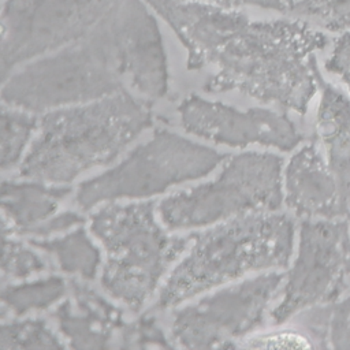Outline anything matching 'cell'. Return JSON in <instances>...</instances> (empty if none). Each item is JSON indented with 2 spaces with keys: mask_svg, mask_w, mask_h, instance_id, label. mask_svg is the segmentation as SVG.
I'll return each instance as SVG.
<instances>
[{
  "mask_svg": "<svg viewBox=\"0 0 350 350\" xmlns=\"http://www.w3.org/2000/svg\"><path fill=\"white\" fill-rule=\"evenodd\" d=\"M116 0H4L0 4V88L26 63L85 36Z\"/></svg>",
  "mask_w": 350,
  "mask_h": 350,
  "instance_id": "obj_10",
  "label": "cell"
},
{
  "mask_svg": "<svg viewBox=\"0 0 350 350\" xmlns=\"http://www.w3.org/2000/svg\"><path fill=\"white\" fill-rule=\"evenodd\" d=\"M3 1H4V0H0V4H1V3H3Z\"/></svg>",
  "mask_w": 350,
  "mask_h": 350,
  "instance_id": "obj_30",
  "label": "cell"
},
{
  "mask_svg": "<svg viewBox=\"0 0 350 350\" xmlns=\"http://www.w3.org/2000/svg\"><path fill=\"white\" fill-rule=\"evenodd\" d=\"M7 313H8L7 308H4V306L0 304V320H3V319L7 316Z\"/></svg>",
  "mask_w": 350,
  "mask_h": 350,
  "instance_id": "obj_27",
  "label": "cell"
},
{
  "mask_svg": "<svg viewBox=\"0 0 350 350\" xmlns=\"http://www.w3.org/2000/svg\"><path fill=\"white\" fill-rule=\"evenodd\" d=\"M319 104L316 111V141L350 205V96L328 82L313 67Z\"/></svg>",
  "mask_w": 350,
  "mask_h": 350,
  "instance_id": "obj_14",
  "label": "cell"
},
{
  "mask_svg": "<svg viewBox=\"0 0 350 350\" xmlns=\"http://www.w3.org/2000/svg\"><path fill=\"white\" fill-rule=\"evenodd\" d=\"M283 205L297 220L345 217L350 205L316 139L301 144L283 165Z\"/></svg>",
  "mask_w": 350,
  "mask_h": 350,
  "instance_id": "obj_12",
  "label": "cell"
},
{
  "mask_svg": "<svg viewBox=\"0 0 350 350\" xmlns=\"http://www.w3.org/2000/svg\"><path fill=\"white\" fill-rule=\"evenodd\" d=\"M228 156L170 130H156L119 163L79 183L74 202L81 211L104 202L144 200L201 179Z\"/></svg>",
  "mask_w": 350,
  "mask_h": 350,
  "instance_id": "obj_7",
  "label": "cell"
},
{
  "mask_svg": "<svg viewBox=\"0 0 350 350\" xmlns=\"http://www.w3.org/2000/svg\"><path fill=\"white\" fill-rule=\"evenodd\" d=\"M71 187L42 180H1L0 212L19 237L37 238L45 223L60 212Z\"/></svg>",
  "mask_w": 350,
  "mask_h": 350,
  "instance_id": "obj_15",
  "label": "cell"
},
{
  "mask_svg": "<svg viewBox=\"0 0 350 350\" xmlns=\"http://www.w3.org/2000/svg\"><path fill=\"white\" fill-rule=\"evenodd\" d=\"M284 1V4H286V10L290 7V5H293L297 0H283Z\"/></svg>",
  "mask_w": 350,
  "mask_h": 350,
  "instance_id": "obj_28",
  "label": "cell"
},
{
  "mask_svg": "<svg viewBox=\"0 0 350 350\" xmlns=\"http://www.w3.org/2000/svg\"><path fill=\"white\" fill-rule=\"evenodd\" d=\"M18 237L11 223L0 213V275L22 280L46 272V260Z\"/></svg>",
  "mask_w": 350,
  "mask_h": 350,
  "instance_id": "obj_20",
  "label": "cell"
},
{
  "mask_svg": "<svg viewBox=\"0 0 350 350\" xmlns=\"http://www.w3.org/2000/svg\"><path fill=\"white\" fill-rule=\"evenodd\" d=\"M284 328H275L272 331H257L241 342L237 349H312V340L298 328L283 324Z\"/></svg>",
  "mask_w": 350,
  "mask_h": 350,
  "instance_id": "obj_24",
  "label": "cell"
},
{
  "mask_svg": "<svg viewBox=\"0 0 350 350\" xmlns=\"http://www.w3.org/2000/svg\"><path fill=\"white\" fill-rule=\"evenodd\" d=\"M38 118L0 100V171L19 167L37 131Z\"/></svg>",
  "mask_w": 350,
  "mask_h": 350,
  "instance_id": "obj_19",
  "label": "cell"
},
{
  "mask_svg": "<svg viewBox=\"0 0 350 350\" xmlns=\"http://www.w3.org/2000/svg\"><path fill=\"white\" fill-rule=\"evenodd\" d=\"M346 217H347V220H349V224H350V211H349V213L346 215Z\"/></svg>",
  "mask_w": 350,
  "mask_h": 350,
  "instance_id": "obj_29",
  "label": "cell"
},
{
  "mask_svg": "<svg viewBox=\"0 0 350 350\" xmlns=\"http://www.w3.org/2000/svg\"><path fill=\"white\" fill-rule=\"evenodd\" d=\"M350 291V224L347 217L299 220L295 246L269 319L288 323L299 312L332 302Z\"/></svg>",
  "mask_w": 350,
  "mask_h": 350,
  "instance_id": "obj_9",
  "label": "cell"
},
{
  "mask_svg": "<svg viewBox=\"0 0 350 350\" xmlns=\"http://www.w3.org/2000/svg\"><path fill=\"white\" fill-rule=\"evenodd\" d=\"M324 66L329 74L336 75L342 81L350 96V30L340 33L334 41Z\"/></svg>",
  "mask_w": 350,
  "mask_h": 350,
  "instance_id": "obj_25",
  "label": "cell"
},
{
  "mask_svg": "<svg viewBox=\"0 0 350 350\" xmlns=\"http://www.w3.org/2000/svg\"><path fill=\"white\" fill-rule=\"evenodd\" d=\"M56 328L67 347L111 349L118 347L127 320L120 306L89 282L71 278L68 295L52 312Z\"/></svg>",
  "mask_w": 350,
  "mask_h": 350,
  "instance_id": "obj_13",
  "label": "cell"
},
{
  "mask_svg": "<svg viewBox=\"0 0 350 350\" xmlns=\"http://www.w3.org/2000/svg\"><path fill=\"white\" fill-rule=\"evenodd\" d=\"M67 295L68 282L59 275H45L0 287V304L15 316L48 310Z\"/></svg>",
  "mask_w": 350,
  "mask_h": 350,
  "instance_id": "obj_18",
  "label": "cell"
},
{
  "mask_svg": "<svg viewBox=\"0 0 350 350\" xmlns=\"http://www.w3.org/2000/svg\"><path fill=\"white\" fill-rule=\"evenodd\" d=\"M284 14L325 31L350 30V0H297Z\"/></svg>",
  "mask_w": 350,
  "mask_h": 350,
  "instance_id": "obj_22",
  "label": "cell"
},
{
  "mask_svg": "<svg viewBox=\"0 0 350 350\" xmlns=\"http://www.w3.org/2000/svg\"><path fill=\"white\" fill-rule=\"evenodd\" d=\"M180 126L191 135L228 148L253 145L282 153L298 148L304 135L287 112L265 107L239 109L221 101L189 94L176 108Z\"/></svg>",
  "mask_w": 350,
  "mask_h": 350,
  "instance_id": "obj_11",
  "label": "cell"
},
{
  "mask_svg": "<svg viewBox=\"0 0 350 350\" xmlns=\"http://www.w3.org/2000/svg\"><path fill=\"white\" fill-rule=\"evenodd\" d=\"M179 40L190 70L211 68L206 93L238 92L262 105L304 115L317 93L316 53L328 46L317 27L295 19L253 21L190 0H145Z\"/></svg>",
  "mask_w": 350,
  "mask_h": 350,
  "instance_id": "obj_1",
  "label": "cell"
},
{
  "mask_svg": "<svg viewBox=\"0 0 350 350\" xmlns=\"http://www.w3.org/2000/svg\"><path fill=\"white\" fill-rule=\"evenodd\" d=\"M120 349H168L175 347L170 334L160 325L157 316L145 313L137 320L127 321L120 332Z\"/></svg>",
  "mask_w": 350,
  "mask_h": 350,
  "instance_id": "obj_23",
  "label": "cell"
},
{
  "mask_svg": "<svg viewBox=\"0 0 350 350\" xmlns=\"http://www.w3.org/2000/svg\"><path fill=\"white\" fill-rule=\"evenodd\" d=\"M129 90L118 0L81 38L14 71L0 100L31 113Z\"/></svg>",
  "mask_w": 350,
  "mask_h": 350,
  "instance_id": "obj_4",
  "label": "cell"
},
{
  "mask_svg": "<svg viewBox=\"0 0 350 350\" xmlns=\"http://www.w3.org/2000/svg\"><path fill=\"white\" fill-rule=\"evenodd\" d=\"M284 159L247 150L227 157L219 174L201 185L157 202L161 223L171 231L201 230L254 212L280 211Z\"/></svg>",
  "mask_w": 350,
  "mask_h": 350,
  "instance_id": "obj_6",
  "label": "cell"
},
{
  "mask_svg": "<svg viewBox=\"0 0 350 350\" xmlns=\"http://www.w3.org/2000/svg\"><path fill=\"white\" fill-rule=\"evenodd\" d=\"M27 242L48 254L59 269L71 278L92 282L100 273L103 250L83 224L53 237L30 238Z\"/></svg>",
  "mask_w": 350,
  "mask_h": 350,
  "instance_id": "obj_16",
  "label": "cell"
},
{
  "mask_svg": "<svg viewBox=\"0 0 350 350\" xmlns=\"http://www.w3.org/2000/svg\"><path fill=\"white\" fill-rule=\"evenodd\" d=\"M152 122L150 101L131 90L40 113L19 176L68 186L113 163Z\"/></svg>",
  "mask_w": 350,
  "mask_h": 350,
  "instance_id": "obj_2",
  "label": "cell"
},
{
  "mask_svg": "<svg viewBox=\"0 0 350 350\" xmlns=\"http://www.w3.org/2000/svg\"><path fill=\"white\" fill-rule=\"evenodd\" d=\"M89 231L103 250L101 288L133 313L156 298L190 243V234H174L161 223L157 202L149 200L96 206Z\"/></svg>",
  "mask_w": 350,
  "mask_h": 350,
  "instance_id": "obj_5",
  "label": "cell"
},
{
  "mask_svg": "<svg viewBox=\"0 0 350 350\" xmlns=\"http://www.w3.org/2000/svg\"><path fill=\"white\" fill-rule=\"evenodd\" d=\"M64 339L41 317L0 320V349H64Z\"/></svg>",
  "mask_w": 350,
  "mask_h": 350,
  "instance_id": "obj_21",
  "label": "cell"
},
{
  "mask_svg": "<svg viewBox=\"0 0 350 350\" xmlns=\"http://www.w3.org/2000/svg\"><path fill=\"white\" fill-rule=\"evenodd\" d=\"M297 219L288 212L241 215L190 234V243L163 282L154 310L179 305L220 286L284 271L293 257Z\"/></svg>",
  "mask_w": 350,
  "mask_h": 350,
  "instance_id": "obj_3",
  "label": "cell"
},
{
  "mask_svg": "<svg viewBox=\"0 0 350 350\" xmlns=\"http://www.w3.org/2000/svg\"><path fill=\"white\" fill-rule=\"evenodd\" d=\"M283 275L282 271L256 273L175 308L168 332L175 347L235 349L264 327Z\"/></svg>",
  "mask_w": 350,
  "mask_h": 350,
  "instance_id": "obj_8",
  "label": "cell"
},
{
  "mask_svg": "<svg viewBox=\"0 0 350 350\" xmlns=\"http://www.w3.org/2000/svg\"><path fill=\"white\" fill-rule=\"evenodd\" d=\"M190 1H201V3L220 5L224 8H234V10H238L241 7H258V8L286 12V4L283 0H190Z\"/></svg>",
  "mask_w": 350,
  "mask_h": 350,
  "instance_id": "obj_26",
  "label": "cell"
},
{
  "mask_svg": "<svg viewBox=\"0 0 350 350\" xmlns=\"http://www.w3.org/2000/svg\"><path fill=\"white\" fill-rule=\"evenodd\" d=\"M286 324L302 331L313 347L350 350V291L332 302L299 312Z\"/></svg>",
  "mask_w": 350,
  "mask_h": 350,
  "instance_id": "obj_17",
  "label": "cell"
}]
</instances>
